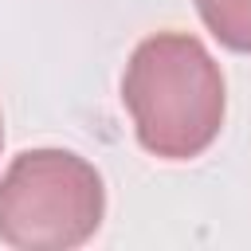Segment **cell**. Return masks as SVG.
<instances>
[{
	"label": "cell",
	"instance_id": "1",
	"mask_svg": "<svg viewBox=\"0 0 251 251\" xmlns=\"http://www.w3.org/2000/svg\"><path fill=\"white\" fill-rule=\"evenodd\" d=\"M122 102L141 149L165 161H188L220 137L227 110L224 71L196 35L157 31L126 63Z\"/></svg>",
	"mask_w": 251,
	"mask_h": 251
},
{
	"label": "cell",
	"instance_id": "2",
	"mask_svg": "<svg viewBox=\"0 0 251 251\" xmlns=\"http://www.w3.org/2000/svg\"><path fill=\"white\" fill-rule=\"evenodd\" d=\"M102 212V176L71 149H24L0 176V243L16 251L82 247Z\"/></svg>",
	"mask_w": 251,
	"mask_h": 251
},
{
	"label": "cell",
	"instance_id": "3",
	"mask_svg": "<svg viewBox=\"0 0 251 251\" xmlns=\"http://www.w3.org/2000/svg\"><path fill=\"white\" fill-rule=\"evenodd\" d=\"M196 12L224 47L251 55V0H196Z\"/></svg>",
	"mask_w": 251,
	"mask_h": 251
},
{
	"label": "cell",
	"instance_id": "4",
	"mask_svg": "<svg viewBox=\"0 0 251 251\" xmlns=\"http://www.w3.org/2000/svg\"><path fill=\"white\" fill-rule=\"evenodd\" d=\"M0 145H4V122H0Z\"/></svg>",
	"mask_w": 251,
	"mask_h": 251
}]
</instances>
